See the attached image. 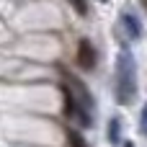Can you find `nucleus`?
<instances>
[{
  "label": "nucleus",
  "mask_w": 147,
  "mask_h": 147,
  "mask_svg": "<svg viewBox=\"0 0 147 147\" xmlns=\"http://www.w3.org/2000/svg\"><path fill=\"white\" fill-rule=\"evenodd\" d=\"M137 96V65L129 49H121L116 57V101L129 106Z\"/></svg>",
  "instance_id": "f257e3e1"
},
{
  "label": "nucleus",
  "mask_w": 147,
  "mask_h": 147,
  "mask_svg": "<svg viewBox=\"0 0 147 147\" xmlns=\"http://www.w3.org/2000/svg\"><path fill=\"white\" fill-rule=\"evenodd\" d=\"M65 75H67V72H65ZM67 83H70V88H72V93H75L78 103H80L83 109L93 111V109H96V103H93V96H90L88 85H85V83H83L80 78H75V75H67Z\"/></svg>",
  "instance_id": "f03ea898"
},
{
  "label": "nucleus",
  "mask_w": 147,
  "mask_h": 147,
  "mask_svg": "<svg viewBox=\"0 0 147 147\" xmlns=\"http://www.w3.org/2000/svg\"><path fill=\"white\" fill-rule=\"evenodd\" d=\"M75 62H78L80 70H93V67H96V47H93L88 39H80V41H78Z\"/></svg>",
  "instance_id": "7ed1b4c3"
},
{
  "label": "nucleus",
  "mask_w": 147,
  "mask_h": 147,
  "mask_svg": "<svg viewBox=\"0 0 147 147\" xmlns=\"http://www.w3.org/2000/svg\"><path fill=\"white\" fill-rule=\"evenodd\" d=\"M121 26H124V31L129 34V39H140L142 36V23H140V18L137 16H132V13H121Z\"/></svg>",
  "instance_id": "20e7f679"
},
{
  "label": "nucleus",
  "mask_w": 147,
  "mask_h": 147,
  "mask_svg": "<svg viewBox=\"0 0 147 147\" xmlns=\"http://www.w3.org/2000/svg\"><path fill=\"white\" fill-rule=\"evenodd\" d=\"M109 142L111 145H119L121 142V121L119 119H111L109 121Z\"/></svg>",
  "instance_id": "39448f33"
},
{
  "label": "nucleus",
  "mask_w": 147,
  "mask_h": 147,
  "mask_svg": "<svg viewBox=\"0 0 147 147\" xmlns=\"http://www.w3.org/2000/svg\"><path fill=\"white\" fill-rule=\"evenodd\" d=\"M67 145H70V147H88V142H85V137H83L80 132L67 129Z\"/></svg>",
  "instance_id": "423d86ee"
},
{
  "label": "nucleus",
  "mask_w": 147,
  "mask_h": 147,
  "mask_svg": "<svg viewBox=\"0 0 147 147\" xmlns=\"http://www.w3.org/2000/svg\"><path fill=\"white\" fill-rule=\"evenodd\" d=\"M75 10H78V16H88V3L85 0H67Z\"/></svg>",
  "instance_id": "0eeeda50"
},
{
  "label": "nucleus",
  "mask_w": 147,
  "mask_h": 147,
  "mask_svg": "<svg viewBox=\"0 0 147 147\" xmlns=\"http://www.w3.org/2000/svg\"><path fill=\"white\" fill-rule=\"evenodd\" d=\"M140 124H142V132L147 134V103L142 106V119H140Z\"/></svg>",
  "instance_id": "6e6552de"
},
{
  "label": "nucleus",
  "mask_w": 147,
  "mask_h": 147,
  "mask_svg": "<svg viewBox=\"0 0 147 147\" xmlns=\"http://www.w3.org/2000/svg\"><path fill=\"white\" fill-rule=\"evenodd\" d=\"M124 147H134V145H132V142H124Z\"/></svg>",
  "instance_id": "1a4fd4ad"
},
{
  "label": "nucleus",
  "mask_w": 147,
  "mask_h": 147,
  "mask_svg": "<svg viewBox=\"0 0 147 147\" xmlns=\"http://www.w3.org/2000/svg\"><path fill=\"white\" fill-rule=\"evenodd\" d=\"M98 3H109V0H98Z\"/></svg>",
  "instance_id": "9d476101"
},
{
  "label": "nucleus",
  "mask_w": 147,
  "mask_h": 147,
  "mask_svg": "<svg viewBox=\"0 0 147 147\" xmlns=\"http://www.w3.org/2000/svg\"><path fill=\"white\" fill-rule=\"evenodd\" d=\"M142 3H145V8H147V0H142Z\"/></svg>",
  "instance_id": "9b49d317"
}]
</instances>
